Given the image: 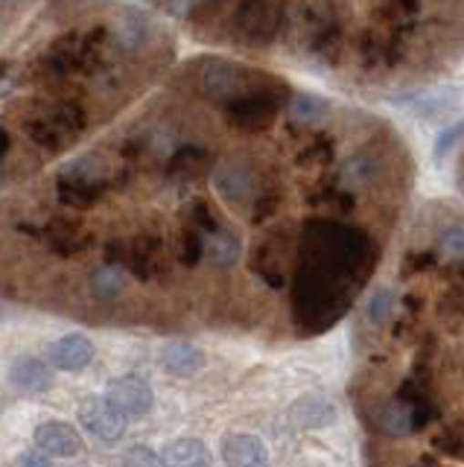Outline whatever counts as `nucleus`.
<instances>
[{
    "label": "nucleus",
    "mask_w": 464,
    "mask_h": 467,
    "mask_svg": "<svg viewBox=\"0 0 464 467\" xmlns=\"http://www.w3.org/2000/svg\"><path fill=\"white\" fill-rule=\"evenodd\" d=\"M376 260L380 252L368 231L310 216L301 231L293 275V321L298 330L315 336L336 325L368 284Z\"/></svg>",
    "instance_id": "1"
},
{
    "label": "nucleus",
    "mask_w": 464,
    "mask_h": 467,
    "mask_svg": "<svg viewBox=\"0 0 464 467\" xmlns=\"http://www.w3.org/2000/svg\"><path fill=\"white\" fill-rule=\"evenodd\" d=\"M228 12V33L245 47H269L281 36L286 18L284 4H234L225 6Z\"/></svg>",
    "instance_id": "2"
},
{
    "label": "nucleus",
    "mask_w": 464,
    "mask_h": 467,
    "mask_svg": "<svg viewBox=\"0 0 464 467\" xmlns=\"http://www.w3.org/2000/svg\"><path fill=\"white\" fill-rule=\"evenodd\" d=\"M272 77L266 73H254L242 65H234V62H222V58H213L199 73V88L201 94L208 99H213L216 106H234L237 99L254 94L257 88H263Z\"/></svg>",
    "instance_id": "3"
},
{
    "label": "nucleus",
    "mask_w": 464,
    "mask_h": 467,
    "mask_svg": "<svg viewBox=\"0 0 464 467\" xmlns=\"http://www.w3.org/2000/svg\"><path fill=\"white\" fill-rule=\"evenodd\" d=\"M108 266H120L123 272H132L138 281H155L167 269L164 240L155 234H138V237H118L106 245Z\"/></svg>",
    "instance_id": "4"
},
{
    "label": "nucleus",
    "mask_w": 464,
    "mask_h": 467,
    "mask_svg": "<svg viewBox=\"0 0 464 467\" xmlns=\"http://www.w3.org/2000/svg\"><path fill=\"white\" fill-rule=\"evenodd\" d=\"M301 18V41L313 58L325 65H336L342 56V41H345V29L342 21L336 18L339 6L330 4H307L298 6Z\"/></svg>",
    "instance_id": "5"
},
{
    "label": "nucleus",
    "mask_w": 464,
    "mask_h": 467,
    "mask_svg": "<svg viewBox=\"0 0 464 467\" xmlns=\"http://www.w3.org/2000/svg\"><path fill=\"white\" fill-rule=\"evenodd\" d=\"M293 257H298V248L293 245V234L269 231L254 243L249 254V269L266 286L281 289L289 281V263H293Z\"/></svg>",
    "instance_id": "6"
},
{
    "label": "nucleus",
    "mask_w": 464,
    "mask_h": 467,
    "mask_svg": "<svg viewBox=\"0 0 464 467\" xmlns=\"http://www.w3.org/2000/svg\"><path fill=\"white\" fill-rule=\"evenodd\" d=\"M286 99V85L278 79H269L263 88H257L254 94L237 99L234 106H228V120L231 126H237L240 131H266L274 120Z\"/></svg>",
    "instance_id": "7"
},
{
    "label": "nucleus",
    "mask_w": 464,
    "mask_h": 467,
    "mask_svg": "<svg viewBox=\"0 0 464 467\" xmlns=\"http://www.w3.org/2000/svg\"><path fill=\"white\" fill-rule=\"evenodd\" d=\"M216 193H220L231 208H245L254 202L257 193V172L249 161H225L213 172Z\"/></svg>",
    "instance_id": "8"
},
{
    "label": "nucleus",
    "mask_w": 464,
    "mask_h": 467,
    "mask_svg": "<svg viewBox=\"0 0 464 467\" xmlns=\"http://www.w3.org/2000/svg\"><path fill=\"white\" fill-rule=\"evenodd\" d=\"M82 427L99 441H120L126 432V415L108 398H91L79 406Z\"/></svg>",
    "instance_id": "9"
},
{
    "label": "nucleus",
    "mask_w": 464,
    "mask_h": 467,
    "mask_svg": "<svg viewBox=\"0 0 464 467\" xmlns=\"http://www.w3.org/2000/svg\"><path fill=\"white\" fill-rule=\"evenodd\" d=\"M41 240L50 245L53 254L59 257H79L82 252H88L94 237L91 231L74 223V219H50V223L41 228Z\"/></svg>",
    "instance_id": "10"
},
{
    "label": "nucleus",
    "mask_w": 464,
    "mask_h": 467,
    "mask_svg": "<svg viewBox=\"0 0 464 467\" xmlns=\"http://www.w3.org/2000/svg\"><path fill=\"white\" fill-rule=\"evenodd\" d=\"M106 398L120 409L126 418H143L155 403V394L147 379L140 377H120L111 379Z\"/></svg>",
    "instance_id": "11"
},
{
    "label": "nucleus",
    "mask_w": 464,
    "mask_h": 467,
    "mask_svg": "<svg viewBox=\"0 0 464 467\" xmlns=\"http://www.w3.org/2000/svg\"><path fill=\"white\" fill-rule=\"evenodd\" d=\"M33 441L38 444V450L45 452V456H53V459H74L82 452L79 432L70 427V423H62V420L38 423L36 432H33Z\"/></svg>",
    "instance_id": "12"
},
{
    "label": "nucleus",
    "mask_w": 464,
    "mask_h": 467,
    "mask_svg": "<svg viewBox=\"0 0 464 467\" xmlns=\"http://www.w3.org/2000/svg\"><path fill=\"white\" fill-rule=\"evenodd\" d=\"M383 170H386V164H383L380 155H376L374 150H362V152L347 158L345 164L339 167L336 182H339L342 190L354 193V190H366V187L376 184V179H380Z\"/></svg>",
    "instance_id": "13"
},
{
    "label": "nucleus",
    "mask_w": 464,
    "mask_h": 467,
    "mask_svg": "<svg viewBox=\"0 0 464 467\" xmlns=\"http://www.w3.org/2000/svg\"><path fill=\"white\" fill-rule=\"evenodd\" d=\"M213 170V158L208 150L187 143L167 158V179L172 182H199Z\"/></svg>",
    "instance_id": "14"
},
{
    "label": "nucleus",
    "mask_w": 464,
    "mask_h": 467,
    "mask_svg": "<svg viewBox=\"0 0 464 467\" xmlns=\"http://www.w3.org/2000/svg\"><path fill=\"white\" fill-rule=\"evenodd\" d=\"M47 359L62 371H82L94 359V345L82 333H67L47 348Z\"/></svg>",
    "instance_id": "15"
},
{
    "label": "nucleus",
    "mask_w": 464,
    "mask_h": 467,
    "mask_svg": "<svg viewBox=\"0 0 464 467\" xmlns=\"http://www.w3.org/2000/svg\"><path fill=\"white\" fill-rule=\"evenodd\" d=\"M222 459L228 467H269V450L257 435L237 432L225 438Z\"/></svg>",
    "instance_id": "16"
},
{
    "label": "nucleus",
    "mask_w": 464,
    "mask_h": 467,
    "mask_svg": "<svg viewBox=\"0 0 464 467\" xmlns=\"http://www.w3.org/2000/svg\"><path fill=\"white\" fill-rule=\"evenodd\" d=\"M9 383L24 394H45L53 389V371L45 359L38 357H21L12 362Z\"/></svg>",
    "instance_id": "17"
},
{
    "label": "nucleus",
    "mask_w": 464,
    "mask_h": 467,
    "mask_svg": "<svg viewBox=\"0 0 464 467\" xmlns=\"http://www.w3.org/2000/svg\"><path fill=\"white\" fill-rule=\"evenodd\" d=\"M103 193H106V187H97L82 179H70L65 172H62V179L56 182V199H59V204H65V208L85 211L103 199Z\"/></svg>",
    "instance_id": "18"
},
{
    "label": "nucleus",
    "mask_w": 464,
    "mask_h": 467,
    "mask_svg": "<svg viewBox=\"0 0 464 467\" xmlns=\"http://www.w3.org/2000/svg\"><path fill=\"white\" fill-rule=\"evenodd\" d=\"M164 467H213L211 450L196 438H179L164 450Z\"/></svg>",
    "instance_id": "19"
},
{
    "label": "nucleus",
    "mask_w": 464,
    "mask_h": 467,
    "mask_svg": "<svg viewBox=\"0 0 464 467\" xmlns=\"http://www.w3.org/2000/svg\"><path fill=\"white\" fill-rule=\"evenodd\" d=\"M164 365L176 377H193L205 368V354L191 342H172L164 350Z\"/></svg>",
    "instance_id": "20"
},
{
    "label": "nucleus",
    "mask_w": 464,
    "mask_h": 467,
    "mask_svg": "<svg viewBox=\"0 0 464 467\" xmlns=\"http://www.w3.org/2000/svg\"><path fill=\"white\" fill-rule=\"evenodd\" d=\"M240 252H242L240 237L228 228L211 234V237L205 240V257L213 263L216 269H231L240 260Z\"/></svg>",
    "instance_id": "21"
},
{
    "label": "nucleus",
    "mask_w": 464,
    "mask_h": 467,
    "mask_svg": "<svg viewBox=\"0 0 464 467\" xmlns=\"http://www.w3.org/2000/svg\"><path fill=\"white\" fill-rule=\"evenodd\" d=\"M65 175L70 179H82V182H91L97 187H111L114 184V172L108 170V164L103 158H94V155H85V158H77L74 164L65 170Z\"/></svg>",
    "instance_id": "22"
},
{
    "label": "nucleus",
    "mask_w": 464,
    "mask_h": 467,
    "mask_svg": "<svg viewBox=\"0 0 464 467\" xmlns=\"http://www.w3.org/2000/svg\"><path fill=\"white\" fill-rule=\"evenodd\" d=\"M123 289H126V275L120 266H99L94 275H91V292H94V298L99 301H114V298H120L123 296Z\"/></svg>",
    "instance_id": "23"
},
{
    "label": "nucleus",
    "mask_w": 464,
    "mask_h": 467,
    "mask_svg": "<svg viewBox=\"0 0 464 467\" xmlns=\"http://www.w3.org/2000/svg\"><path fill=\"white\" fill-rule=\"evenodd\" d=\"M289 114H293L295 123H304V126H315L322 123L325 117L330 114V102L315 97V94H298L293 99V106H289Z\"/></svg>",
    "instance_id": "24"
},
{
    "label": "nucleus",
    "mask_w": 464,
    "mask_h": 467,
    "mask_svg": "<svg viewBox=\"0 0 464 467\" xmlns=\"http://www.w3.org/2000/svg\"><path fill=\"white\" fill-rule=\"evenodd\" d=\"M293 415H295L298 423H304V427H325V423L333 420V415H336V412H333V406L327 400H322V398H304V400L295 403Z\"/></svg>",
    "instance_id": "25"
},
{
    "label": "nucleus",
    "mask_w": 464,
    "mask_h": 467,
    "mask_svg": "<svg viewBox=\"0 0 464 467\" xmlns=\"http://www.w3.org/2000/svg\"><path fill=\"white\" fill-rule=\"evenodd\" d=\"M205 234L201 231H196V228H191V225H184L181 228V234H179V248H176V254H179V260L184 263V266H199L201 263V257H205Z\"/></svg>",
    "instance_id": "26"
},
{
    "label": "nucleus",
    "mask_w": 464,
    "mask_h": 467,
    "mask_svg": "<svg viewBox=\"0 0 464 467\" xmlns=\"http://www.w3.org/2000/svg\"><path fill=\"white\" fill-rule=\"evenodd\" d=\"M281 199H284V193H281L278 182L260 184L257 193H254V202H252L254 204V223H263V219H269L272 213H278Z\"/></svg>",
    "instance_id": "27"
},
{
    "label": "nucleus",
    "mask_w": 464,
    "mask_h": 467,
    "mask_svg": "<svg viewBox=\"0 0 464 467\" xmlns=\"http://www.w3.org/2000/svg\"><path fill=\"white\" fill-rule=\"evenodd\" d=\"M187 225L196 228V231H201L205 237H211V234H216V231H222V228H225V225H222V219L216 216V211L211 208L208 202H193V204H191V211H187Z\"/></svg>",
    "instance_id": "28"
},
{
    "label": "nucleus",
    "mask_w": 464,
    "mask_h": 467,
    "mask_svg": "<svg viewBox=\"0 0 464 467\" xmlns=\"http://www.w3.org/2000/svg\"><path fill=\"white\" fill-rule=\"evenodd\" d=\"M435 450H441L449 459L464 462V423H459V427H447L438 438H435Z\"/></svg>",
    "instance_id": "29"
},
{
    "label": "nucleus",
    "mask_w": 464,
    "mask_h": 467,
    "mask_svg": "<svg viewBox=\"0 0 464 467\" xmlns=\"http://www.w3.org/2000/svg\"><path fill=\"white\" fill-rule=\"evenodd\" d=\"M143 38H147V21L140 15H126L120 24V41L123 47H140Z\"/></svg>",
    "instance_id": "30"
},
{
    "label": "nucleus",
    "mask_w": 464,
    "mask_h": 467,
    "mask_svg": "<svg viewBox=\"0 0 464 467\" xmlns=\"http://www.w3.org/2000/svg\"><path fill=\"white\" fill-rule=\"evenodd\" d=\"M333 158V143L327 138H313L307 146H304V152H301V164H307V167H318V164H325V161Z\"/></svg>",
    "instance_id": "31"
},
{
    "label": "nucleus",
    "mask_w": 464,
    "mask_h": 467,
    "mask_svg": "<svg viewBox=\"0 0 464 467\" xmlns=\"http://www.w3.org/2000/svg\"><path fill=\"white\" fill-rule=\"evenodd\" d=\"M435 266V254L432 252H412L403 257V266H400V275L403 277H415V275H424Z\"/></svg>",
    "instance_id": "32"
},
{
    "label": "nucleus",
    "mask_w": 464,
    "mask_h": 467,
    "mask_svg": "<svg viewBox=\"0 0 464 467\" xmlns=\"http://www.w3.org/2000/svg\"><path fill=\"white\" fill-rule=\"evenodd\" d=\"M123 467H164V459L155 456L150 447H132L123 456Z\"/></svg>",
    "instance_id": "33"
},
{
    "label": "nucleus",
    "mask_w": 464,
    "mask_h": 467,
    "mask_svg": "<svg viewBox=\"0 0 464 467\" xmlns=\"http://www.w3.org/2000/svg\"><path fill=\"white\" fill-rule=\"evenodd\" d=\"M395 310V301H391V292L388 289H380L374 296V301L368 304V318L376 321V325H383V321L388 318V313Z\"/></svg>",
    "instance_id": "34"
},
{
    "label": "nucleus",
    "mask_w": 464,
    "mask_h": 467,
    "mask_svg": "<svg viewBox=\"0 0 464 467\" xmlns=\"http://www.w3.org/2000/svg\"><path fill=\"white\" fill-rule=\"evenodd\" d=\"M461 135H464V123H456V126H449L447 131H441L438 143H435V158H444V155L459 143Z\"/></svg>",
    "instance_id": "35"
},
{
    "label": "nucleus",
    "mask_w": 464,
    "mask_h": 467,
    "mask_svg": "<svg viewBox=\"0 0 464 467\" xmlns=\"http://www.w3.org/2000/svg\"><path fill=\"white\" fill-rule=\"evenodd\" d=\"M447 310L456 313L464 318V277H456L453 284H449V292H447Z\"/></svg>",
    "instance_id": "36"
},
{
    "label": "nucleus",
    "mask_w": 464,
    "mask_h": 467,
    "mask_svg": "<svg viewBox=\"0 0 464 467\" xmlns=\"http://www.w3.org/2000/svg\"><path fill=\"white\" fill-rule=\"evenodd\" d=\"M441 248H444L447 254H459V257H464V228L447 231L444 237H441Z\"/></svg>",
    "instance_id": "37"
},
{
    "label": "nucleus",
    "mask_w": 464,
    "mask_h": 467,
    "mask_svg": "<svg viewBox=\"0 0 464 467\" xmlns=\"http://www.w3.org/2000/svg\"><path fill=\"white\" fill-rule=\"evenodd\" d=\"M15 467H53L50 459L45 456V452H38V450H26L18 456Z\"/></svg>",
    "instance_id": "38"
},
{
    "label": "nucleus",
    "mask_w": 464,
    "mask_h": 467,
    "mask_svg": "<svg viewBox=\"0 0 464 467\" xmlns=\"http://www.w3.org/2000/svg\"><path fill=\"white\" fill-rule=\"evenodd\" d=\"M9 152V131L0 126V158H4Z\"/></svg>",
    "instance_id": "39"
},
{
    "label": "nucleus",
    "mask_w": 464,
    "mask_h": 467,
    "mask_svg": "<svg viewBox=\"0 0 464 467\" xmlns=\"http://www.w3.org/2000/svg\"><path fill=\"white\" fill-rule=\"evenodd\" d=\"M6 70H9V65H6V62H0V79L6 77Z\"/></svg>",
    "instance_id": "40"
},
{
    "label": "nucleus",
    "mask_w": 464,
    "mask_h": 467,
    "mask_svg": "<svg viewBox=\"0 0 464 467\" xmlns=\"http://www.w3.org/2000/svg\"><path fill=\"white\" fill-rule=\"evenodd\" d=\"M415 467H432V464H429V462H424V464H415Z\"/></svg>",
    "instance_id": "41"
}]
</instances>
